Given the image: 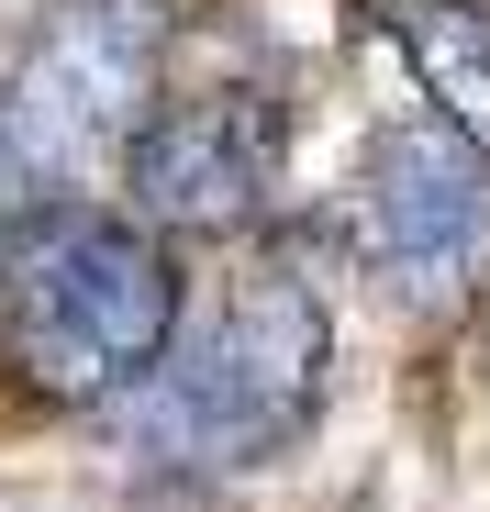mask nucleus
Masks as SVG:
<instances>
[{"instance_id":"4","label":"nucleus","mask_w":490,"mask_h":512,"mask_svg":"<svg viewBox=\"0 0 490 512\" xmlns=\"http://www.w3.org/2000/svg\"><path fill=\"white\" fill-rule=\"evenodd\" d=\"M123 212L168 245H223L268 212L279 190V101L268 90H190L168 112H145L123 145Z\"/></svg>"},{"instance_id":"1","label":"nucleus","mask_w":490,"mask_h":512,"mask_svg":"<svg viewBox=\"0 0 490 512\" xmlns=\"http://www.w3.org/2000/svg\"><path fill=\"white\" fill-rule=\"evenodd\" d=\"M323 379H335V323L301 268H245L201 323H179V346L156 357L123 401H101V423L123 435V457L145 468H268L312 435Z\"/></svg>"},{"instance_id":"7","label":"nucleus","mask_w":490,"mask_h":512,"mask_svg":"<svg viewBox=\"0 0 490 512\" xmlns=\"http://www.w3.org/2000/svg\"><path fill=\"white\" fill-rule=\"evenodd\" d=\"M123 512H234V490H223L212 468H145Z\"/></svg>"},{"instance_id":"3","label":"nucleus","mask_w":490,"mask_h":512,"mask_svg":"<svg viewBox=\"0 0 490 512\" xmlns=\"http://www.w3.org/2000/svg\"><path fill=\"white\" fill-rule=\"evenodd\" d=\"M168 67V0H45L23 45L0 56V145L34 179V201L123 167L134 123L156 112Z\"/></svg>"},{"instance_id":"2","label":"nucleus","mask_w":490,"mask_h":512,"mask_svg":"<svg viewBox=\"0 0 490 512\" xmlns=\"http://www.w3.org/2000/svg\"><path fill=\"white\" fill-rule=\"evenodd\" d=\"M179 323H190L179 245L145 234L134 212L34 201L12 223V245H0V334H12V368L67 412L123 401L179 346Z\"/></svg>"},{"instance_id":"5","label":"nucleus","mask_w":490,"mask_h":512,"mask_svg":"<svg viewBox=\"0 0 490 512\" xmlns=\"http://www.w3.org/2000/svg\"><path fill=\"white\" fill-rule=\"evenodd\" d=\"M357 223L401 301H457L490 268V156L457 123H390L357 167Z\"/></svg>"},{"instance_id":"6","label":"nucleus","mask_w":490,"mask_h":512,"mask_svg":"<svg viewBox=\"0 0 490 512\" xmlns=\"http://www.w3.org/2000/svg\"><path fill=\"white\" fill-rule=\"evenodd\" d=\"M390 45H401V67H413L424 112L457 123L490 156V12H479V0H401Z\"/></svg>"},{"instance_id":"8","label":"nucleus","mask_w":490,"mask_h":512,"mask_svg":"<svg viewBox=\"0 0 490 512\" xmlns=\"http://www.w3.org/2000/svg\"><path fill=\"white\" fill-rule=\"evenodd\" d=\"M34 212V179H23V167H12V145H0V245H12V223Z\"/></svg>"}]
</instances>
